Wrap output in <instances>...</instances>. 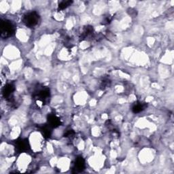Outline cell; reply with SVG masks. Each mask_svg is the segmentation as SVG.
Returning a JSON list of instances; mask_svg holds the SVG:
<instances>
[{
    "instance_id": "obj_1",
    "label": "cell",
    "mask_w": 174,
    "mask_h": 174,
    "mask_svg": "<svg viewBox=\"0 0 174 174\" xmlns=\"http://www.w3.org/2000/svg\"><path fill=\"white\" fill-rule=\"evenodd\" d=\"M38 19H39V16L38 15L37 13L33 12V13L27 14L24 17V23L27 26L32 27L38 23Z\"/></svg>"
},
{
    "instance_id": "obj_2",
    "label": "cell",
    "mask_w": 174,
    "mask_h": 174,
    "mask_svg": "<svg viewBox=\"0 0 174 174\" xmlns=\"http://www.w3.org/2000/svg\"><path fill=\"white\" fill-rule=\"evenodd\" d=\"M72 4V1H63L61 4H59V8L61 9H64L66 8L67 6H69L70 4Z\"/></svg>"
}]
</instances>
